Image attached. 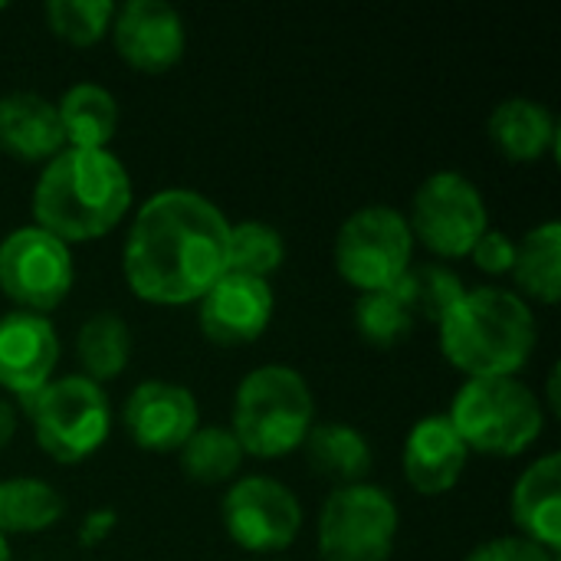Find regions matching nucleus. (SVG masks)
Wrapping results in <instances>:
<instances>
[{"label": "nucleus", "mask_w": 561, "mask_h": 561, "mask_svg": "<svg viewBox=\"0 0 561 561\" xmlns=\"http://www.w3.org/2000/svg\"><path fill=\"white\" fill-rule=\"evenodd\" d=\"M224 210L187 187L151 194L125 237L122 270L128 289L154 306L197 302L227 273Z\"/></svg>", "instance_id": "1"}, {"label": "nucleus", "mask_w": 561, "mask_h": 561, "mask_svg": "<svg viewBox=\"0 0 561 561\" xmlns=\"http://www.w3.org/2000/svg\"><path fill=\"white\" fill-rule=\"evenodd\" d=\"M131 207V178L108 148H62L33 187V224L56 240H99Z\"/></svg>", "instance_id": "2"}, {"label": "nucleus", "mask_w": 561, "mask_h": 561, "mask_svg": "<svg viewBox=\"0 0 561 561\" xmlns=\"http://www.w3.org/2000/svg\"><path fill=\"white\" fill-rule=\"evenodd\" d=\"M437 332L444 358L467 378H516L539 342L533 306L503 286L467 289Z\"/></svg>", "instance_id": "3"}, {"label": "nucleus", "mask_w": 561, "mask_h": 561, "mask_svg": "<svg viewBox=\"0 0 561 561\" xmlns=\"http://www.w3.org/2000/svg\"><path fill=\"white\" fill-rule=\"evenodd\" d=\"M312 417L309 381L289 365H260L237 385L230 431L247 457L279 460L302 447Z\"/></svg>", "instance_id": "4"}, {"label": "nucleus", "mask_w": 561, "mask_h": 561, "mask_svg": "<svg viewBox=\"0 0 561 561\" xmlns=\"http://www.w3.org/2000/svg\"><path fill=\"white\" fill-rule=\"evenodd\" d=\"M447 417L467 450L486 457H519L546 427L539 398L519 378H467Z\"/></svg>", "instance_id": "5"}, {"label": "nucleus", "mask_w": 561, "mask_h": 561, "mask_svg": "<svg viewBox=\"0 0 561 561\" xmlns=\"http://www.w3.org/2000/svg\"><path fill=\"white\" fill-rule=\"evenodd\" d=\"M26 401L36 444L56 463H82L108 440L112 401L85 375L53 378Z\"/></svg>", "instance_id": "6"}, {"label": "nucleus", "mask_w": 561, "mask_h": 561, "mask_svg": "<svg viewBox=\"0 0 561 561\" xmlns=\"http://www.w3.org/2000/svg\"><path fill=\"white\" fill-rule=\"evenodd\" d=\"M414 233L408 217L391 204H368L355 210L335 233L339 276L358 293L391 289L411 266Z\"/></svg>", "instance_id": "7"}, {"label": "nucleus", "mask_w": 561, "mask_h": 561, "mask_svg": "<svg viewBox=\"0 0 561 561\" xmlns=\"http://www.w3.org/2000/svg\"><path fill=\"white\" fill-rule=\"evenodd\" d=\"M398 503L375 483L335 486L319 513V559L388 561L398 542Z\"/></svg>", "instance_id": "8"}, {"label": "nucleus", "mask_w": 561, "mask_h": 561, "mask_svg": "<svg viewBox=\"0 0 561 561\" xmlns=\"http://www.w3.org/2000/svg\"><path fill=\"white\" fill-rule=\"evenodd\" d=\"M408 227L414 240L440 260L470 256L473 243L490 227L486 201L467 174L437 171L417 187Z\"/></svg>", "instance_id": "9"}, {"label": "nucleus", "mask_w": 561, "mask_h": 561, "mask_svg": "<svg viewBox=\"0 0 561 561\" xmlns=\"http://www.w3.org/2000/svg\"><path fill=\"white\" fill-rule=\"evenodd\" d=\"M72 253L36 224L16 227L0 240V293L23 312L46 316L72 289Z\"/></svg>", "instance_id": "10"}, {"label": "nucleus", "mask_w": 561, "mask_h": 561, "mask_svg": "<svg viewBox=\"0 0 561 561\" xmlns=\"http://www.w3.org/2000/svg\"><path fill=\"white\" fill-rule=\"evenodd\" d=\"M227 536L256 556L283 552L302 529V506L296 493L273 477H240L220 503Z\"/></svg>", "instance_id": "11"}, {"label": "nucleus", "mask_w": 561, "mask_h": 561, "mask_svg": "<svg viewBox=\"0 0 561 561\" xmlns=\"http://www.w3.org/2000/svg\"><path fill=\"white\" fill-rule=\"evenodd\" d=\"M122 424L135 447L148 454H174L201 427L197 398L178 381H141L122 408Z\"/></svg>", "instance_id": "12"}, {"label": "nucleus", "mask_w": 561, "mask_h": 561, "mask_svg": "<svg viewBox=\"0 0 561 561\" xmlns=\"http://www.w3.org/2000/svg\"><path fill=\"white\" fill-rule=\"evenodd\" d=\"M273 289L266 279L224 273L201 299H197V322L201 332L224 348H240L256 342L273 322Z\"/></svg>", "instance_id": "13"}, {"label": "nucleus", "mask_w": 561, "mask_h": 561, "mask_svg": "<svg viewBox=\"0 0 561 561\" xmlns=\"http://www.w3.org/2000/svg\"><path fill=\"white\" fill-rule=\"evenodd\" d=\"M112 39L131 69L168 72L184 56L187 30L181 13L164 0H128L115 7Z\"/></svg>", "instance_id": "14"}, {"label": "nucleus", "mask_w": 561, "mask_h": 561, "mask_svg": "<svg viewBox=\"0 0 561 561\" xmlns=\"http://www.w3.org/2000/svg\"><path fill=\"white\" fill-rule=\"evenodd\" d=\"M59 365V335L39 312L13 309L0 316V388L33 398L46 388Z\"/></svg>", "instance_id": "15"}, {"label": "nucleus", "mask_w": 561, "mask_h": 561, "mask_svg": "<svg viewBox=\"0 0 561 561\" xmlns=\"http://www.w3.org/2000/svg\"><path fill=\"white\" fill-rule=\"evenodd\" d=\"M467 444L454 431L447 414L421 417L404 440V477L424 496H440L454 490L467 467Z\"/></svg>", "instance_id": "16"}, {"label": "nucleus", "mask_w": 561, "mask_h": 561, "mask_svg": "<svg viewBox=\"0 0 561 561\" xmlns=\"http://www.w3.org/2000/svg\"><path fill=\"white\" fill-rule=\"evenodd\" d=\"M0 148L26 164L56 158L66 148L56 102L26 89L0 95Z\"/></svg>", "instance_id": "17"}, {"label": "nucleus", "mask_w": 561, "mask_h": 561, "mask_svg": "<svg viewBox=\"0 0 561 561\" xmlns=\"http://www.w3.org/2000/svg\"><path fill=\"white\" fill-rule=\"evenodd\" d=\"M513 523L519 536L559 552L561 549V457L546 454L523 470L513 486Z\"/></svg>", "instance_id": "18"}, {"label": "nucleus", "mask_w": 561, "mask_h": 561, "mask_svg": "<svg viewBox=\"0 0 561 561\" xmlns=\"http://www.w3.org/2000/svg\"><path fill=\"white\" fill-rule=\"evenodd\" d=\"M490 141L496 151L516 164H533L556 151L559 145V122L556 115L526 95L503 99L490 115Z\"/></svg>", "instance_id": "19"}, {"label": "nucleus", "mask_w": 561, "mask_h": 561, "mask_svg": "<svg viewBox=\"0 0 561 561\" xmlns=\"http://www.w3.org/2000/svg\"><path fill=\"white\" fill-rule=\"evenodd\" d=\"M306 460L319 477L335 480L339 486H355L365 483V477L371 473V444L368 437L342 421H325V424H312L306 440H302Z\"/></svg>", "instance_id": "20"}, {"label": "nucleus", "mask_w": 561, "mask_h": 561, "mask_svg": "<svg viewBox=\"0 0 561 561\" xmlns=\"http://www.w3.org/2000/svg\"><path fill=\"white\" fill-rule=\"evenodd\" d=\"M56 112L66 135V148H108L118 131V102L99 82L69 85L59 95Z\"/></svg>", "instance_id": "21"}, {"label": "nucleus", "mask_w": 561, "mask_h": 561, "mask_svg": "<svg viewBox=\"0 0 561 561\" xmlns=\"http://www.w3.org/2000/svg\"><path fill=\"white\" fill-rule=\"evenodd\" d=\"M513 279L519 286V296L529 302L556 306L561 296V224L546 220L533 227L523 243H516V263Z\"/></svg>", "instance_id": "22"}, {"label": "nucleus", "mask_w": 561, "mask_h": 561, "mask_svg": "<svg viewBox=\"0 0 561 561\" xmlns=\"http://www.w3.org/2000/svg\"><path fill=\"white\" fill-rule=\"evenodd\" d=\"M66 513L62 493L36 477L0 480V536H33L53 529Z\"/></svg>", "instance_id": "23"}, {"label": "nucleus", "mask_w": 561, "mask_h": 561, "mask_svg": "<svg viewBox=\"0 0 561 561\" xmlns=\"http://www.w3.org/2000/svg\"><path fill=\"white\" fill-rule=\"evenodd\" d=\"M76 355L89 381L102 385L118 378L128 368L131 358V329L115 312H95L89 316L76 332Z\"/></svg>", "instance_id": "24"}, {"label": "nucleus", "mask_w": 561, "mask_h": 561, "mask_svg": "<svg viewBox=\"0 0 561 561\" xmlns=\"http://www.w3.org/2000/svg\"><path fill=\"white\" fill-rule=\"evenodd\" d=\"M181 454V470L187 480L204 483V486H217V483H230L237 480L240 467H243V447L233 437L230 427H197L187 444L178 450Z\"/></svg>", "instance_id": "25"}, {"label": "nucleus", "mask_w": 561, "mask_h": 561, "mask_svg": "<svg viewBox=\"0 0 561 561\" xmlns=\"http://www.w3.org/2000/svg\"><path fill=\"white\" fill-rule=\"evenodd\" d=\"M398 293V299L408 306V312L417 319H431V322H440L450 306L467 293L463 289V279L444 266V263H421V266H408L404 276L391 286Z\"/></svg>", "instance_id": "26"}, {"label": "nucleus", "mask_w": 561, "mask_h": 561, "mask_svg": "<svg viewBox=\"0 0 561 561\" xmlns=\"http://www.w3.org/2000/svg\"><path fill=\"white\" fill-rule=\"evenodd\" d=\"M286 260V243L283 233L263 220H240L230 224L227 233V273L266 279L283 266Z\"/></svg>", "instance_id": "27"}, {"label": "nucleus", "mask_w": 561, "mask_h": 561, "mask_svg": "<svg viewBox=\"0 0 561 561\" xmlns=\"http://www.w3.org/2000/svg\"><path fill=\"white\" fill-rule=\"evenodd\" d=\"M414 325H417L414 316L408 312V306L398 299L394 289L362 293L355 302V329L368 345L391 348L401 339H408Z\"/></svg>", "instance_id": "28"}, {"label": "nucleus", "mask_w": 561, "mask_h": 561, "mask_svg": "<svg viewBox=\"0 0 561 561\" xmlns=\"http://www.w3.org/2000/svg\"><path fill=\"white\" fill-rule=\"evenodd\" d=\"M112 16H115L112 0H49L46 3L49 30L72 46L99 43L112 30Z\"/></svg>", "instance_id": "29"}, {"label": "nucleus", "mask_w": 561, "mask_h": 561, "mask_svg": "<svg viewBox=\"0 0 561 561\" xmlns=\"http://www.w3.org/2000/svg\"><path fill=\"white\" fill-rule=\"evenodd\" d=\"M467 561H559V552H549L523 536H500L490 542H480Z\"/></svg>", "instance_id": "30"}, {"label": "nucleus", "mask_w": 561, "mask_h": 561, "mask_svg": "<svg viewBox=\"0 0 561 561\" xmlns=\"http://www.w3.org/2000/svg\"><path fill=\"white\" fill-rule=\"evenodd\" d=\"M473 263L490 273V276H503V273H513V263H516V243L503 233V230H493L486 227V233L473 243L470 250Z\"/></svg>", "instance_id": "31"}, {"label": "nucleus", "mask_w": 561, "mask_h": 561, "mask_svg": "<svg viewBox=\"0 0 561 561\" xmlns=\"http://www.w3.org/2000/svg\"><path fill=\"white\" fill-rule=\"evenodd\" d=\"M115 526H118V513L108 510V506H102V510H92V513L79 523L76 539H79V546L92 549V546H102V542L115 533Z\"/></svg>", "instance_id": "32"}, {"label": "nucleus", "mask_w": 561, "mask_h": 561, "mask_svg": "<svg viewBox=\"0 0 561 561\" xmlns=\"http://www.w3.org/2000/svg\"><path fill=\"white\" fill-rule=\"evenodd\" d=\"M16 434V411L7 398H0V450L13 440Z\"/></svg>", "instance_id": "33"}, {"label": "nucleus", "mask_w": 561, "mask_h": 561, "mask_svg": "<svg viewBox=\"0 0 561 561\" xmlns=\"http://www.w3.org/2000/svg\"><path fill=\"white\" fill-rule=\"evenodd\" d=\"M0 561H10V542L0 536Z\"/></svg>", "instance_id": "34"}, {"label": "nucleus", "mask_w": 561, "mask_h": 561, "mask_svg": "<svg viewBox=\"0 0 561 561\" xmlns=\"http://www.w3.org/2000/svg\"><path fill=\"white\" fill-rule=\"evenodd\" d=\"M3 7H7V3H0V10H3Z\"/></svg>", "instance_id": "35"}]
</instances>
